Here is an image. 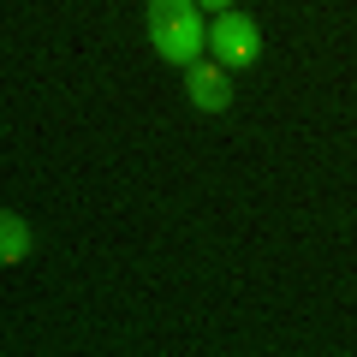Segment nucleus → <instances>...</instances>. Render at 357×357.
<instances>
[{
	"label": "nucleus",
	"instance_id": "nucleus-3",
	"mask_svg": "<svg viewBox=\"0 0 357 357\" xmlns=\"http://www.w3.org/2000/svg\"><path fill=\"white\" fill-rule=\"evenodd\" d=\"M185 89H191V102L203 107V114H220V107L232 102V84H227V66L220 60H191L185 66Z\"/></svg>",
	"mask_w": 357,
	"mask_h": 357
},
{
	"label": "nucleus",
	"instance_id": "nucleus-2",
	"mask_svg": "<svg viewBox=\"0 0 357 357\" xmlns=\"http://www.w3.org/2000/svg\"><path fill=\"white\" fill-rule=\"evenodd\" d=\"M208 48H215L220 66H256L262 42H256V24H250L244 13H227L215 30H208Z\"/></svg>",
	"mask_w": 357,
	"mask_h": 357
},
{
	"label": "nucleus",
	"instance_id": "nucleus-1",
	"mask_svg": "<svg viewBox=\"0 0 357 357\" xmlns=\"http://www.w3.org/2000/svg\"><path fill=\"white\" fill-rule=\"evenodd\" d=\"M149 42L161 60L191 66L203 54V13H197V0H149Z\"/></svg>",
	"mask_w": 357,
	"mask_h": 357
},
{
	"label": "nucleus",
	"instance_id": "nucleus-5",
	"mask_svg": "<svg viewBox=\"0 0 357 357\" xmlns=\"http://www.w3.org/2000/svg\"><path fill=\"white\" fill-rule=\"evenodd\" d=\"M203 6H232V0H203Z\"/></svg>",
	"mask_w": 357,
	"mask_h": 357
},
{
	"label": "nucleus",
	"instance_id": "nucleus-4",
	"mask_svg": "<svg viewBox=\"0 0 357 357\" xmlns=\"http://www.w3.org/2000/svg\"><path fill=\"white\" fill-rule=\"evenodd\" d=\"M24 244H30L24 220H13V215H0V256H6V262H18V256H24Z\"/></svg>",
	"mask_w": 357,
	"mask_h": 357
}]
</instances>
